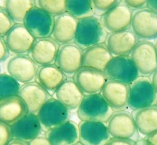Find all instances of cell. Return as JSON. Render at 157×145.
Wrapping results in <instances>:
<instances>
[{
    "instance_id": "cell-1",
    "label": "cell",
    "mask_w": 157,
    "mask_h": 145,
    "mask_svg": "<svg viewBox=\"0 0 157 145\" xmlns=\"http://www.w3.org/2000/svg\"><path fill=\"white\" fill-rule=\"evenodd\" d=\"M107 35V31L101 20L92 15L78 20L74 42L83 51L90 46L103 43Z\"/></svg>"
},
{
    "instance_id": "cell-2",
    "label": "cell",
    "mask_w": 157,
    "mask_h": 145,
    "mask_svg": "<svg viewBox=\"0 0 157 145\" xmlns=\"http://www.w3.org/2000/svg\"><path fill=\"white\" fill-rule=\"evenodd\" d=\"M77 113L81 121L106 123L113 114V110L102 95L97 93L85 95Z\"/></svg>"
},
{
    "instance_id": "cell-3",
    "label": "cell",
    "mask_w": 157,
    "mask_h": 145,
    "mask_svg": "<svg viewBox=\"0 0 157 145\" xmlns=\"http://www.w3.org/2000/svg\"><path fill=\"white\" fill-rule=\"evenodd\" d=\"M157 93L151 80L146 76H139L129 84L128 107L133 110L155 106Z\"/></svg>"
},
{
    "instance_id": "cell-4",
    "label": "cell",
    "mask_w": 157,
    "mask_h": 145,
    "mask_svg": "<svg viewBox=\"0 0 157 145\" xmlns=\"http://www.w3.org/2000/svg\"><path fill=\"white\" fill-rule=\"evenodd\" d=\"M107 80L131 84L139 76V70L131 56H113L104 71Z\"/></svg>"
},
{
    "instance_id": "cell-5",
    "label": "cell",
    "mask_w": 157,
    "mask_h": 145,
    "mask_svg": "<svg viewBox=\"0 0 157 145\" xmlns=\"http://www.w3.org/2000/svg\"><path fill=\"white\" fill-rule=\"evenodd\" d=\"M107 128L110 136L129 139L136 141L139 139L137 130L132 114L125 110L117 111L107 122Z\"/></svg>"
},
{
    "instance_id": "cell-6",
    "label": "cell",
    "mask_w": 157,
    "mask_h": 145,
    "mask_svg": "<svg viewBox=\"0 0 157 145\" xmlns=\"http://www.w3.org/2000/svg\"><path fill=\"white\" fill-rule=\"evenodd\" d=\"M130 56L139 74L149 76L157 69V54L155 45L149 40L139 41Z\"/></svg>"
},
{
    "instance_id": "cell-7",
    "label": "cell",
    "mask_w": 157,
    "mask_h": 145,
    "mask_svg": "<svg viewBox=\"0 0 157 145\" xmlns=\"http://www.w3.org/2000/svg\"><path fill=\"white\" fill-rule=\"evenodd\" d=\"M54 17L34 6L26 15L23 24L35 39L47 37L52 35Z\"/></svg>"
},
{
    "instance_id": "cell-8",
    "label": "cell",
    "mask_w": 157,
    "mask_h": 145,
    "mask_svg": "<svg viewBox=\"0 0 157 145\" xmlns=\"http://www.w3.org/2000/svg\"><path fill=\"white\" fill-rule=\"evenodd\" d=\"M131 28L136 35L142 40L157 38V14L148 8L136 10L132 13Z\"/></svg>"
},
{
    "instance_id": "cell-9",
    "label": "cell",
    "mask_w": 157,
    "mask_h": 145,
    "mask_svg": "<svg viewBox=\"0 0 157 145\" xmlns=\"http://www.w3.org/2000/svg\"><path fill=\"white\" fill-rule=\"evenodd\" d=\"M42 130L50 129L68 120L69 110L55 97L50 98L37 113Z\"/></svg>"
},
{
    "instance_id": "cell-10",
    "label": "cell",
    "mask_w": 157,
    "mask_h": 145,
    "mask_svg": "<svg viewBox=\"0 0 157 145\" xmlns=\"http://www.w3.org/2000/svg\"><path fill=\"white\" fill-rule=\"evenodd\" d=\"M83 50L75 43H68L59 46L55 65L66 75H74L82 67Z\"/></svg>"
},
{
    "instance_id": "cell-11",
    "label": "cell",
    "mask_w": 157,
    "mask_h": 145,
    "mask_svg": "<svg viewBox=\"0 0 157 145\" xmlns=\"http://www.w3.org/2000/svg\"><path fill=\"white\" fill-rule=\"evenodd\" d=\"M73 80L84 95L101 92L107 79L103 71L82 66L73 76Z\"/></svg>"
},
{
    "instance_id": "cell-12",
    "label": "cell",
    "mask_w": 157,
    "mask_h": 145,
    "mask_svg": "<svg viewBox=\"0 0 157 145\" xmlns=\"http://www.w3.org/2000/svg\"><path fill=\"white\" fill-rule=\"evenodd\" d=\"M4 37L9 52L14 55L28 53L36 39L23 23L14 24Z\"/></svg>"
},
{
    "instance_id": "cell-13",
    "label": "cell",
    "mask_w": 157,
    "mask_h": 145,
    "mask_svg": "<svg viewBox=\"0 0 157 145\" xmlns=\"http://www.w3.org/2000/svg\"><path fill=\"white\" fill-rule=\"evenodd\" d=\"M38 65L26 54L13 55L6 64V70L9 75L20 83L32 81L36 76Z\"/></svg>"
},
{
    "instance_id": "cell-14",
    "label": "cell",
    "mask_w": 157,
    "mask_h": 145,
    "mask_svg": "<svg viewBox=\"0 0 157 145\" xmlns=\"http://www.w3.org/2000/svg\"><path fill=\"white\" fill-rule=\"evenodd\" d=\"M78 127L79 142L82 145H105L111 138L104 122L81 121Z\"/></svg>"
},
{
    "instance_id": "cell-15",
    "label": "cell",
    "mask_w": 157,
    "mask_h": 145,
    "mask_svg": "<svg viewBox=\"0 0 157 145\" xmlns=\"http://www.w3.org/2000/svg\"><path fill=\"white\" fill-rule=\"evenodd\" d=\"M139 38L130 29L110 32L107 34L105 45L113 56L129 55L134 50Z\"/></svg>"
},
{
    "instance_id": "cell-16",
    "label": "cell",
    "mask_w": 157,
    "mask_h": 145,
    "mask_svg": "<svg viewBox=\"0 0 157 145\" xmlns=\"http://www.w3.org/2000/svg\"><path fill=\"white\" fill-rule=\"evenodd\" d=\"M129 84L116 80H107L101 94L115 111L124 110L128 107Z\"/></svg>"
},
{
    "instance_id": "cell-17",
    "label": "cell",
    "mask_w": 157,
    "mask_h": 145,
    "mask_svg": "<svg viewBox=\"0 0 157 145\" xmlns=\"http://www.w3.org/2000/svg\"><path fill=\"white\" fill-rule=\"evenodd\" d=\"M132 12L124 3H120L101 16V21L109 32L128 29L131 26Z\"/></svg>"
},
{
    "instance_id": "cell-18",
    "label": "cell",
    "mask_w": 157,
    "mask_h": 145,
    "mask_svg": "<svg viewBox=\"0 0 157 145\" xmlns=\"http://www.w3.org/2000/svg\"><path fill=\"white\" fill-rule=\"evenodd\" d=\"M59 43L50 37L36 39L28 54L39 66L53 64L55 62Z\"/></svg>"
},
{
    "instance_id": "cell-19",
    "label": "cell",
    "mask_w": 157,
    "mask_h": 145,
    "mask_svg": "<svg viewBox=\"0 0 157 145\" xmlns=\"http://www.w3.org/2000/svg\"><path fill=\"white\" fill-rule=\"evenodd\" d=\"M13 139L29 141L40 135L42 126L37 114L27 113L10 125Z\"/></svg>"
},
{
    "instance_id": "cell-20",
    "label": "cell",
    "mask_w": 157,
    "mask_h": 145,
    "mask_svg": "<svg viewBox=\"0 0 157 145\" xmlns=\"http://www.w3.org/2000/svg\"><path fill=\"white\" fill-rule=\"evenodd\" d=\"M18 95L26 105L29 113L37 114L42 106L50 99V93L37 82L31 81L23 84Z\"/></svg>"
},
{
    "instance_id": "cell-21",
    "label": "cell",
    "mask_w": 157,
    "mask_h": 145,
    "mask_svg": "<svg viewBox=\"0 0 157 145\" xmlns=\"http://www.w3.org/2000/svg\"><path fill=\"white\" fill-rule=\"evenodd\" d=\"M45 136L52 145H75L79 142L78 127L67 120L47 131Z\"/></svg>"
},
{
    "instance_id": "cell-22",
    "label": "cell",
    "mask_w": 157,
    "mask_h": 145,
    "mask_svg": "<svg viewBox=\"0 0 157 145\" xmlns=\"http://www.w3.org/2000/svg\"><path fill=\"white\" fill-rule=\"evenodd\" d=\"M78 20L67 12L56 16L52 32V38L61 45L71 43L75 37Z\"/></svg>"
},
{
    "instance_id": "cell-23",
    "label": "cell",
    "mask_w": 157,
    "mask_h": 145,
    "mask_svg": "<svg viewBox=\"0 0 157 145\" xmlns=\"http://www.w3.org/2000/svg\"><path fill=\"white\" fill-rule=\"evenodd\" d=\"M28 113L26 103L18 95L0 100V121L12 125Z\"/></svg>"
},
{
    "instance_id": "cell-24",
    "label": "cell",
    "mask_w": 157,
    "mask_h": 145,
    "mask_svg": "<svg viewBox=\"0 0 157 145\" xmlns=\"http://www.w3.org/2000/svg\"><path fill=\"white\" fill-rule=\"evenodd\" d=\"M66 76L55 64H49L39 66L34 79L50 93L55 92L66 79Z\"/></svg>"
},
{
    "instance_id": "cell-25",
    "label": "cell",
    "mask_w": 157,
    "mask_h": 145,
    "mask_svg": "<svg viewBox=\"0 0 157 145\" xmlns=\"http://www.w3.org/2000/svg\"><path fill=\"white\" fill-rule=\"evenodd\" d=\"M55 98L69 110L78 109L84 94L73 80L66 79L55 91Z\"/></svg>"
},
{
    "instance_id": "cell-26",
    "label": "cell",
    "mask_w": 157,
    "mask_h": 145,
    "mask_svg": "<svg viewBox=\"0 0 157 145\" xmlns=\"http://www.w3.org/2000/svg\"><path fill=\"white\" fill-rule=\"evenodd\" d=\"M112 57L105 44L96 45L83 51L82 66L94 68L104 72Z\"/></svg>"
},
{
    "instance_id": "cell-27",
    "label": "cell",
    "mask_w": 157,
    "mask_h": 145,
    "mask_svg": "<svg viewBox=\"0 0 157 145\" xmlns=\"http://www.w3.org/2000/svg\"><path fill=\"white\" fill-rule=\"evenodd\" d=\"M139 133L147 136L157 130V107L134 110L132 113Z\"/></svg>"
},
{
    "instance_id": "cell-28",
    "label": "cell",
    "mask_w": 157,
    "mask_h": 145,
    "mask_svg": "<svg viewBox=\"0 0 157 145\" xmlns=\"http://www.w3.org/2000/svg\"><path fill=\"white\" fill-rule=\"evenodd\" d=\"M34 0H5L4 9L15 23H23L27 13L34 7Z\"/></svg>"
},
{
    "instance_id": "cell-29",
    "label": "cell",
    "mask_w": 157,
    "mask_h": 145,
    "mask_svg": "<svg viewBox=\"0 0 157 145\" xmlns=\"http://www.w3.org/2000/svg\"><path fill=\"white\" fill-rule=\"evenodd\" d=\"M66 8L67 12L78 20L94 13L91 0H66Z\"/></svg>"
},
{
    "instance_id": "cell-30",
    "label": "cell",
    "mask_w": 157,
    "mask_h": 145,
    "mask_svg": "<svg viewBox=\"0 0 157 145\" xmlns=\"http://www.w3.org/2000/svg\"><path fill=\"white\" fill-rule=\"evenodd\" d=\"M20 83L8 73H0V100L12 95H18Z\"/></svg>"
},
{
    "instance_id": "cell-31",
    "label": "cell",
    "mask_w": 157,
    "mask_h": 145,
    "mask_svg": "<svg viewBox=\"0 0 157 145\" xmlns=\"http://www.w3.org/2000/svg\"><path fill=\"white\" fill-rule=\"evenodd\" d=\"M36 4L53 17L66 12V0H36Z\"/></svg>"
},
{
    "instance_id": "cell-32",
    "label": "cell",
    "mask_w": 157,
    "mask_h": 145,
    "mask_svg": "<svg viewBox=\"0 0 157 145\" xmlns=\"http://www.w3.org/2000/svg\"><path fill=\"white\" fill-rule=\"evenodd\" d=\"M94 13L102 16L107 11L121 2V0H91Z\"/></svg>"
},
{
    "instance_id": "cell-33",
    "label": "cell",
    "mask_w": 157,
    "mask_h": 145,
    "mask_svg": "<svg viewBox=\"0 0 157 145\" xmlns=\"http://www.w3.org/2000/svg\"><path fill=\"white\" fill-rule=\"evenodd\" d=\"M13 21L4 7L0 6V37H4L13 25Z\"/></svg>"
},
{
    "instance_id": "cell-34",
    "label": "cell",
    "mask_w": 157,
    "mask_h": 145,
    "mask_svg": "<svg viewBox=\"0 0 157 145\" xmlns=\"http://www.w3.org/2000/svg\"><path fill=\"white\" fill-rule=\"evenodd\" d=\"M12 139L10 125L0 121V145H7Z\"/></svg>"
},
{
    "instance_id": "cell-35",
    "label": "cell",
    "mask_w": 157,
    "mask_h": 145,
    "mask_svg": "<svg viewBox=\"0 0 157 145\" xmlns=\"http://www.w3.org/2000/svg\"><path fill=\"white\" fill-rule=\"evenodd\" d=\"M123 1L126 6L133 10L144 8L147 2V0H123Z\"/></svg>"
},
{
    "instance_id": "cell-36",
    "label": "cell",
    "mask_w": 157,
    "mask_h": 145,
    "mask_svg": "<svg viewBox=\"0 0 157 145\" xmlns=\"http://www.w3.org/2000/svg\"><path fill=\"white\" fill-rule=\"evenodd\" d=\"M135 142L129 139L112 137L107 142L105 145H134Z\"/></svg>"
},
{
    "instance_id": "cell-37",
    "label": "cell",
    "mask_w": 157,
    "mask_h": 145,
    "mask_svg": "<svg viewBox=\"0 0 157 145\" xmlns=\"http://www.w3.org/2000/svg\"><path fill=\"white\" fill-rule=\"evenodd\" d=\"M29 145H52L47 136L45 135H39L36 138L28 141Z\"/></svg>"
},
{
    "instance_id": "cell-38",
    "label": "cell",
    "mask_w": 157,
    "mask_h": 145,
    "mask_svg": "<svg viewBox=\"0 0 157 145\" xmlns=\"http://www.w3.org/2000/svg\"><path fill=\"white\" fill-rule=\"evenodd\" d=\"M9 50L7 48L4 39L0 37V62L5 61L9 56Z\"/></svg>"
},
{
    "instance_id": "cell-39",
    "label": "cell",
    "mask_w": 157,
    "mask_h": 145,
    "mask_svg": "<svg viewBox=\"0 0 157 145\" xmlns=\"http://www.w3.org/2000/svg\"><path fill=\"white\" fill-rule=\"evenodd\" d=\"M146 6L148 9L157 14V0H147Z\"/></svg>"
},
{
    "instance_id": "cell-40",
    "label": "cell",
    "mask_w": 157,
    "mask_h": 145,
    "mask_svg": "<svg viewBox=\"0 0 157 145\" xmlns=\"http://www.w3.org/2000/svg\"><path fill=\"white\" fill-rule=\"evenodd\" d=\"M146 139L153 145H157V130L147 136Z\"/></svg>"
},
{
    "instance_id": "cell-41",
    "label": "cell",
    "mask_w": 157,
    "mask_h": 145,
    "mask_svg": "<svg viewBox=\"0 0 157 145\" xmlns=\"http://www.w3.org/2000/svg\"><path fill=\"white\" fill-rule=\"evenodd\" d=\"M7 145H29V144L28 141L12 138Z\"/></svg>"
},
{
    "instance_id": "cell-42",
    "label": "cell",
    "mask_w": 157,
    "mask_h": 145,
    "mask_svg": "<svg viewBox=\"0 0 157 145\" xmlns=\"http://www.w3.org/2000/svg\"><path fill=\"white\" fill-rule=\"evenodd\" d=\"M151 81L152 84L157 93V69L152 73Z\"/></svg>"
},
{
    "instance_id": "cell-43",
    "label": "cell",
    "mask_w": 157,
    "mask_h": 145,
    "mask_svg": "<svg viewBox=\"0 0 157 145\" xmlns=\"http://www.w3.org/2000/svg\"><path fill=\"white\" fill-rule=\"evenodd\" d=\"M134 145H153L147 139H139L135 142Z\"/></svg>"
},
{
    "instance_id": "cell-44",
    "label": "cell",
    "mask_w": 157,
    "mask_h": 145,
    "mask_svg": "<svg viewBox=\"0 0 157 145\" xmlns=\"http://www.w3.org/2000/svg\"><path fill=\"white\" fill-rule=\"evenodd\" d=\"M155 46H156V54H157V42H156V43L155 45Z\"/></svg>"
},
{
    "instance_id": "cell-45",
    "label": "cell",
    "mask_w": 157,
    "mask_h": 145,
    "mask_svg": "<svg viewBox=\"0 0 157 145\" xmlns=\"http://www.w3.org/2000/svg\"><path fill=\"white\" fill-rule=\"evenodd\" d=\"M75 145H82L81 143H77V144H75Z\"/></svg>"
},
{
    "instance_id": "cell-46",
    "label": "cell",
    "mask_w": 157,
    "mask_h": 145,
    "mask_svg": "<svg viewBox=\"0 0 157 145\" xmlns=\"http://www.w3.org/2000/svg\"><path fill=\"white\" fill-rule=\"evenodd\" d=\"M156 106L157 107V102H156Z\"/></svg>"
},
{
    "instance_id": "cell-47",
    "label": "cell",
    "mask_w": 157,
    "mask_h": 145,
    "mask_svg": "<svg viewBox=\"0 0 157 145\" xmlns=\"http://www.w3.org/2000/svg\"><path fill=\"white\" fill-rule=\"evenodd\" d=\"M0 73H1V67H0Z\"/></svg>"
}]
</instances>
